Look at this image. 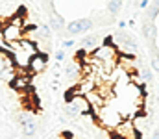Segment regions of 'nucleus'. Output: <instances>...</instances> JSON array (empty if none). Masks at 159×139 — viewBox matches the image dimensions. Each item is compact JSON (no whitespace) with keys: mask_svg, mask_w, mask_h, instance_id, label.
<instances>
[{"mask_svg":"<svg viewBox=\"0 0 159 139\" xmlns=\"http://www.w3.org/2000/svg\"><path fill=\"white\" fill-rule=\"evenodd\" d=\"M141 7H143V9L148 7V0H141Z\"/></svg>","mask_w":159,"mask_h":139,"instance_id":"obj_18","label":"nucleus"},{"mask_svg":"<svg viewBox=\"0 0 159 139\" xmlns=\"http://www.w3.org/2000/svg\"><path fill=\"white\" fill-rule=\"evenodd\" d=\"M35 34H37V39H43V41H48L50 39V35H52V30H50V26L48 24H39V26H35Z\"/></svg>","mask_w":159,"mask_h":139,"instance_id":"obj_10","label":"nucleus"},{"mask_svg":"<svg viewBox=\"0 0 159 139\" xmlns=\"http://www.w3.org/2000/svg\"><path fill=\"white\" fill-rule=\"evenodd\" d=\"M56 59H57V61H63V59H65V50H57V52H56Z\"/></svg>","mask_w":159,"mask_h":139,"instance_id":"obj_16","label":"nucleus"},{"mask_svg":"<svg viewBox=\"0 0 159 139\" xmlns=\"http://www.w3.org/2000/svg\"><path fill=\"white\" fill-rule=\"evenodd\" d=\"M113 136L117 139H139V130L135 128L131 121H122L113 130Z\"/></svg>","mask_w":159,"mask_h":139,"instance_id":"obj_4","label":"nucleus"},{"mask_svg":"<svg viewBox=\"0 0 159 139\" xmlns=\"http://www.w3.org/2000/svg\"><path fill=\"white\" fill-rule=\"evenodd\" d=\"M120 7H122V0H109L107 2V11L111 15H117L120 11Z\"/></svg>","mask_w":159,"mask_h":139,"instance_id":"obj_13","label":"nucleus"},{"mask_svg":"<svg viewBox=\"0 0 159 139\" xmlns=\"http://www.w3.org/2000/svg\"><path fill=\"white\" fill-rule=\"evenodd\" d=\"M157 132H159V126H157Z\"/></svg>","mask_w":159,"mask_h":139,"instance_id":"obj_20","label":"nucleus"},{"mask_svg":"<svg viewBox=\"0 0 159 139\" xmlns=\"http://www.w3.org/2000/svg\"><path fill=\"white\" fill-rule=\"evenodd\" d=\"M9 87L15 89V91H26V89L30 87V76H28V74L24 76L22 72L15 74V76L11 78V82H9Z\"/></svg>","mask_w":159,"mask_h":139,"instance_id":"obj_7","label":"nucleus"},{"mask_svg":"<svg viewBox=\"0 0 159 139\" xmlns=\"http://www.w3.org/2000/svg\"><path fill=\"white\" fill-rule=\"evenodd\" d=\"M96 119H98L100 126H102V128H107V130H115L120 123H122V117L119 115V111L113 109L111 106H104V108H100Z\"/></svg>","mask_w":159,"mask_h":139,"instance_id":"obj_1","label":"nucleus"},{"mask_svg":"<svg viewBox=\"0 0 159 139\" xmlns=\"http://www.w3.org/2000/svg\"><path fill=\"white\" fill-rule=\"evenodd\" d=\"M72 45H74V41H70V39H67V41H63V48H70Z\"/></svg>","mask_w":159,"mask_h":139,"instance_id":"obj_17","label":"nucleus"},{"mask_svg":"<svg viewBox=\"0 0 159 139\" xmlns=\"http://www.w3.org/2000/svg\"><path fill=\"white\" fill-rule=\"evenodd\" d=\"M2 39H4L6 48H9L11 45H15V43L24 39V28L19 26V24L7 22L6 26H2Z\"/></svg>","mask_w":159,"mask_h":139,"instance_id":"obj_2","label":"nucleus"},{"mask_svg":"<svg viewBox=\"0 0 159 139\" xmlns=\"http://www.w3.org/2000/svg\"><path fill=\"white\" fill-rule=\"evenodd\" d=\"M93 28V21L91 19H76V21H70L67 26H65V32L69 35H80L87 30Z\"/></svg>","mask_w":159,"mask_h":139,"instance_id":"obj_6","label":"nucleus"},{"mask_svg":"<svg viewBox=\"0 0 159 139\" xmlns=\"http://www.w3.org/2000/svg\"><path fill=\"white\" fill-rule=\"evenodd\" d=\"M48 26H50V30H54V32H57V34H63V30H65L67 24H65V19L54 11V13L50 15V22H48Z\"/></svg>","mask_w":159,"mask_h":139,"instance_id":"obj_8","label":"nucleus"},{"mask_svg":"<svg viewBox=\"0 0 159 139\" xmlns=\"http://www.w3.org/2000/svg\"><path fill=\"white\" fill-rule=\"evenodd\" d=\"M143 35L150 41V43H154L156 41V37H157V26L154 24V22H146V24H143Z\"/></svg>","mask_w":159,"mask_h":139,"instance_id":"obj_9","label":"nucleus"},{"mask_svg":"<svg viewBox=\"0 0 159 139\" xmlns=\"http://www.w3.org/2000/svg\"><path fill=\"white\" fill-rule=\"evenodd\" d=\"M152 71H157L159 72V56H156V58L152 59Z\"/></svg>","mask_w":159,"mask_h":139,"instance_id":"obj_15","label":"nucleus"},{"mask_svg":"<svg viewBox=\"0 0 159 139\" xmlns=\"http://www.w3.org/2000/svg\"><path fill=\"white\" fill-rule=\"evenodd\" d=\"M50 139H54V137H50Z\"/></svg>","mask_w":159,"mask_h":139,"instance_id":"obj_21","label":"nucleus"},{"mask_svg":"<svg viewBox=\"0 0 159 139\" xmlns=\"http://www.w3.org/2000/svg\"><path fill=\"white\" fill-rule=\"evenodd\" d=\"M141 78H143V82H152V78H154V76H152V71L143 67V69H141Z\"/></svg>","mask_w":159,"mask_h":139,"instance_id":"obj_14","label":"nucleus"},{"mask_svg":"<svg viewBox=\"0 0 159 139\" xmlns=\"http://www.w3.org/2000/svg\"><path fill=\"white\" fill-rule=\"evenodd\" d=\"M152 139H159V132H157V130L154 132V136H152Z\"/></svg>","mask_w":159,"mask_h":139,"instance_id":"obj_19","label":"nucleus"},{"mask_svg":"<svg viewBox=\"0 0 159 139\" xmlns=\"http://www.w3.org/2000/svg\"><path fill=\"white\" fill-rule=\"evenodd\" d=\"M17 123H19V126H20L24 137H34V136L37 134V130H39L37 121H35L34 115H30V113H19V115H17Z\"/></svg>","mask_w":159,"mask_h":139,"instance_id":"obj_3","label":"nucleus"},{"mask_svg":"<svg viewBox=\"0 0 159 139\" xmlns=\"http://www.w3.org/2000/svg\"><path fill=\"white\" fill-rule=\"evenodd\" d=\"M46 65H48V54L37 50V54L32 56V59L28 63V72L30 74H39V72H43L46 69Z\"/></svg>","mask_w":159,"mask_h":139,"instance_id":"obj_5","label":"nucleus"},{"mask_svg":"<svg viewBox=\"0 0 159 139\" xmlns=\"http://www.w3.org/2000/svg\"><path fill=\"white\" fill-rule=\"evenodd\" d=\"M157 13H159V0H152V4L148 6V13H146L148 21H150V22H154V21H156V17H157Z\"/></svg>","mask_w":159,"mask_h":139,"instance_id":"obj_11","label":"nucleus"},{"mask_svg":"<svg viewBox=\"0 0 159 139\" xmlns=\"http://www.w3.org/2000/svg\"><path fill=\"white\" fill-rule=\"evenodd\" d=\"M91 48H98V41H96V37L94 35H89V37H85L83 39V50L87 52V50H91Z\"/></svg>","mask_w":159,"mask_h":139,"instance_id":"obj_12","label":"nucleus"}]
</instances>
